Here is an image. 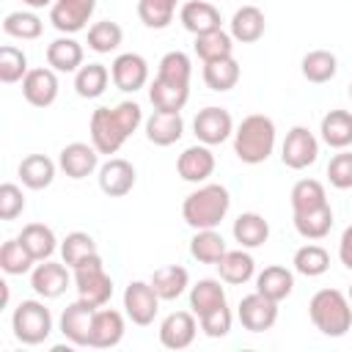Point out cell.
I'll return each mask as SVG.
<instances>
[{"label": "cell", "mask_w": 352, "mask_h": 352, "mask_svg": "<svg viewBox=\"0 0 352 352\" xmlns=\"http://www.w3.org/2000/svg\"><path fill=\"white\" fill-rule=\"evenodd\" d=\"M19 242L28 248V253L36 261H47L55 253V234L44 223H28L19 234Z\"/></svg>", "instance_id": "32"}, {"label": "cell", "mask_w": 352, "mask_h": 352, "mask_svg": "<svg viewBox=\"0 0 352 352\" xmlns=\"http://www.w3.org/2000/svg\"><path fill=\"white\" fill-rule=\"evenodd\" d=\"M96 305L77 300L63 308L60 314V333L74 344V346H88L91 344V324H94Z\"/></svg>", "instance_id": "10"}, {"label": "cell", "mask_w": 352, "mask_h": 352, "mask_svg": "<svg viewBox=\"0 0 352 352\" xmlns=\"http://www.w3.org/2000/svg\"><path fill=\"white\" fill-rule=\"evenodd\" d=\"M198 322H201V330H204L209 338H223V336H228V330H231V311H228V305L223 302V305L212 308L209 314L198 316Z\"/></svg>", "instance_id": "49"}, {"label": "cell", "mask_w": 352, "mask_h": 352, "mask_svg": "<svg viewBox=\"0 0 352 352\" xmlns=\"http://www.w3.org/2000/svg\"><path fill=\"white\" fill-rule=\"evenodd\" d=\"M121 38H124V30L116 22H110V19H102V22L88 28V47L94 52H99V55L113 52L121 44Z\"/></svg>", "instance_id": "47"}, {"label": "cell", "mask_w": 352, "mask_h": 352, "mask_svg": "<svg viewBox=\"0 0 352 352\" xmlns=\"http://www.w3.org/2000/svg\"><path fill=\"white\" fill-rule=\"evenodd\" d=\"M33 261H36V258L28 253V248L19 242V236H16V239H8V242L0 248V267H3V272H8V275H25V272H30Z\"/></svg>", "instance_id": "46"}, {"label": "cell", "mask_w": 352, "mask_h": 352, "mask_svg": "<svg viewBox=\"0 0 352 352\" xmlns=\"http://www.w3.org/2000/svg\"><path fill=\"white\" fill-rule=\"evenodd\" d=\"M22 96L33 107H50L58 99V77L52 69H30L22 80Z\"/></svg>", "instance_id": "15"}, {"label": "cell", "mask_w": 352, "mask_h": 352, "mask_svg": "<svg viewBox=\"0 0 352 352\" xmlns=\"http://www.w3.org/2000/svg\"><path fill=\"white\" fill-rule=\"evenodd\" d=\"M302 77L308 82H327L336 77V69H338V60L333 52L327 50H311L305 58H302Z\"/></svg>", "instance_id": "39"}, {"label": "cell", "mask_w": 352, "mask_h": 352, "mask_svg": "<svg viewBox=\"0 0 352 352\" xmlns=\"http://www.w3.org/2000/svg\"><path fill=\"white\" fill-rule=\"evenodd\" d=\"M349 302H352V286H349Z\"/></svg>", "instance_id": "54"}, {"label": "cell", "mask_w": 352, "mask_h": 352, "mask_svg": "<svg viewBox=\"0 0 352 352\" xmlns=\"http://www.w3.org/2000/svg\"><path fill=\"white\" fill-rule=\"evenodd\" d=\"M19 179L30 190H44L55 179V162L44 154H30L19 162Z\"/></svg>", "instance_id": "27"}, {"label": "cell", "mask_w": 352, "mask_h": 352, "mask_svg": "<svg viewBox=\"0 0 352 352\" xmlns=\"http://www.w3.org/2000/svg\"><path fill=\"white\" fill-rule=\"evenodd\" d=\"M190 253L201 264H217L226 256V242L214 228H204L190 239Z\"/></svg>", "instance_id": "36"}, {"label": "cell", "mask_w": 352, "mask_h": 352, "mask_svg": "<svg viewBox=\"0 0 352 352\" xmlns=\"http://www.w3.org/2000/svg\"><path fill=\"white\" fill-rule=\"evenodd\" d=\"M96 8V0H55L50 8V22L60 33H77L85 28Z\"/></svg>", "instance_id": "12"}, {"label": "cell", "mask_w": 352, "mask_h": 352, "mask_svg": "<svg viewBox=\"0 0 352 352\" xmlns=\"http://www.w3.org/2000/svg\"><path fill=\"white\" fill-rule=\"evenodd\" d=\"M143 121L140 104L135 102H121L113 110L110 107H96L91 116V143L99 154H116L124 140L138 129Z\"/></svg>", "instance_id": "1"}, {"label": "cell", "mask_w": 352, "mask_h": 352, "mask_svg": "<svg viewBox=\"0 0 352 352\" xmlns=\"http://www.w3.org/2000/svg\"><path fill=\"white\" fill-rule=\"evenodd\" d=\"M22 209H25L22 190L16 184H11V182L0 184V220H14V217L22 214Z\"/></svg>", "instance_id": "51"}, {"label": "cell", "mask_w": 352, "mask_h": 352, "mask_svg": "<svg viewBox=\"0 0 352 352\" xmlns=\"http://www.w3.org/2000/svg\"><path fill=\"white\" fill-rule=\"evenodd\" d=\"M330 267V256L322 245H302L297 253H294V270L305 278H316V275H324Z\"/></svg>", "instance_id": "42"}, {"label": "cell", "mask_w": 352, "mask_h": 352, "mask_svg": "<svg viewBox=\"0 0 352 352\" xmlns=\"http://www.w3.org/2000/svg\"><path fill=\"white\" fill-rule=\"evenodd\" d=\"M148 99H151L154 110L179 113L190 99V85H173V82H165V80H154L151 88H148Z\"/></svg>", "instance_id": "28"}, {"label": "cell", "mask_w": 352, "mask_h": 352, "mask_svg": "<svg viewBox=\"0 0 352 352\" xmlns=\"http://www.w3.org/2000/svg\"><path fill=\"white\" fill-rule=\"evenodd\" d=\"M292 289H294V275L286 267H278V264L264 267L256 278V292H261L264 297H270L275 302L286 300L292 294Z\"/></svg>", "instance_id": "24"}, {"label": "cell", "mask_w": 352, "mask_h": 352, "mask_svg": "<svg viewBox=\"0 0 352 352\" xmlns=\"http://www.w3.org/2000/svg\"><path fill=\"white\" fill-rule=\"evenodd\" d=\"M308 316L314 327L330 338H341L352 327V308L349 297L338 289H319L308 302Z\"/></svg>", "instance_id": "4"}, {"label": "cell", "mask_w": 352, "mask_h": 352, "mask_svg": "<svg viewBox=\"0 0 352 352\" xmlns=\"http://www.w3.org/2000/svg\"><path fill=\"white\" fill-rule=\"evenodd\" d=\"M184 132V121L182 113H165V110H154L146 118V138L154 146H170L182 138Z\"/></svg>", "instance_id": "22"}, {"label": "cell", "mask_w": 352, "mask_h": 352, "mask_svg": "<svg viewBox=\"0 0 352 352\" xmlns=\"http://www.w3.org/2000/svg\"><path fill=\"white\" fill-rule=\"evenodd\" d=\"M327 179L336 190H349L352 187V151H341L330 160Z\"/></svg>", "instance_id": "50"}, {"label": "cell", "mask_w": 352, "mask_h": 352, "mask_svg": "<svg viewBox=\"0 0 352 352\" xmlns=\"http://www.w3.org/2000/svg\"><path fill=\"white\" fill-rule=\"evenodd\" d=\"M99 187H102V192L110 195V198L126 195V192L135 187V168H132V162H126V160H121V157L107 160V162L99 168Z\"/></svg>", "instance_id": "16"}, {"label": "cell", "mask_w": 352, "mask_h": 352, "mask_svg": "<svg viewBox=\"0 0 352 352\" xmlns=\"http://www.w3.org/2000/svg\"><path fill=\"white\" fill-rule=\"evenodd\" d=\"M74 283H77L80 300H85V302H91L96 308H102L113 297V280L104 272L99 253L91 256V258H85L80 267H74Z\"/></svg>", "instance_id": "6"}, {"label": "cell", "mask_w": 352, "mask_h": 352, "mask_svg": "<svg viewBox=\"0 0 352 352\" xmlns=\"http://www.w3.org/2000/svg\"><path fill=\"white\" fill-rule=\"evenodd\" d=\"M264 14H261V8H256V6H242V8H236L234 11V16H231V38H236V41H242V44H253V41H258L261 36H264Z\"/></svg>", "instance_id": "23"}, {"label": "cell", "mask_w": 352, "mask_h": 352, "mask_svg": "<svg viewBox=\"0 0 352 352\" xmlns=\"http://www.w3.org/2000/svg\"><path fill=\"white\" fill-rule=\"evenodd\" d=\"M176 0H138V16L146 28L162 30L173 22Z\"/></svg>", "instance_id": "43"}, {"label": "cell", "mask_w": 352, "mask_h": 352, "mask_svg": "<svg viewBox=\"0 0 352 352\" xmlns=\"http://www.w3.org/2000/svg\"><path fill=\"white\" fill-rule=\"evenodd\" d=\"M3 33L14 36V38H22V41L38 38L41 36V19L30 11H11L3 19Z\"/></svg>", "instance_id": "45"}, {"label": "cell", "mask_w": 352, "mask_h": 352, "mask_svg": "<svg viewBox=\"0 0 352 352\" xmlns=\"http://www.w3.org/2000/svg\"><path fill=\"white\" fill-rule=\"evenodd\" d=\"M275 148V124L270 116L253 113L248 118H242V124L234 132V154L248 162V165H258L264 162Z\"/></svg>", "instance_id": "3"}, {"label": "cell", "mask_w": 352, "mask_h": 352, "mask_svg": "<svg viewBox=\"0 0 352 352\" xmlns=\"http://www.w3.org/2000/svg\"><path fill=\"white\" fill-rule=\"evenodd\" d=\"M294 228L302 239H324L333 228V209L330 204L311 209V212H294Z\"/></svg>", "instance_id": "26"}, {"label": "cell", "mask_w": 352, "mask_h": 352, "mask_svg": "<svg viewBox=\"0 0 352 352\" xmlns=\"http://www.w3.org/2000/svg\"><path fill=\"white\" fill-rule=\"evenodd\" d=\"M96 162H99V151L88 143H69V146H63V151L58 157V165L69 179L91 176L96 170Z\"/></svg>", "instance_id": "17"}, {"label": "cell", "mask_w": 352, "mask_h": 352, "mask_svg": "<svg viewBox=\"0 0 352 352\" xmlns=\"http://www.w3.org/2000/svg\"><path fill=\"white\" fill-rule=\"evenodd\" d=\"M157 308H160V294L154 292L151 283L132 280L126 286V292H124V311H126V316L135 324H140V327L151 324L154 316H157Z\"/></svg>", "instance_id": "9"}, {"label": "cell", "mask_w": 352, "mask_h": 352, "mask_svg": "<svg viewBox=\"0 0 352 352\" xmlns=\"http://www.w3.org/2000/svg\"><path fill=\"white\" fill-rule=\"evenodd\" d=\"M179 19L182 25L192 33V36H201V33H209V30H217L220 28V11L206 3V0H190L182 6L179 11Z\"/></svg>", "instance_id": "21"}, {"label": "cell", "mask_w": 352, "mask_h": 352, "mask_svg": "<svg viewBox=\"0 0 352 352\" xmlns=\"http://www.w3.org/2000/svg\"><path fill=\"white\" fill-rule=\"evenodd\" d=\"M231 41H234L231 33H226L223 28L209 30V33H201V36H195V55H198L204 63L217 60V58H228L231 50H234Z\"/></svg>", "instance_id": "37"}, {"label": "cell", "mask_w": 352, "mask_h": 352, "mask_svg": "<svg viewBox=\"0 0 352 352\" xmlns=\"http://www.w3.org/2000/svg\"><path fill=\"white\" fill-rule=\"evenodd\" d=\"M324 204H327V195L316 179H300L292 187V209L294 212H311V209H319Z\"/></svg>", "instance_id": "40"}, {"label": "cell", "mask_w": 352, "mask_h": 352, "mask_svg": "<svg viewBox=\"0 0 352 352\" xmlns=\"http://www.w3.org/2000/svg\"><path fill=\"white\" fill-rule=\"evenodd\" d=\"M124 338V316L113 308H99L91 324V344L94 349H110Z\"/></svg>", "instance_id": "18"}, {"label": "cell", "mask_w": 352, "mask_h": 352, "mask_svg": "<svg viewBox=\"0 0 352 352\" xmlns=\"http://www.w3.org/2000/svg\"><path fill=\"white\" fill-rule=\"evenodd\" d=\"M270 236V223L256 214V212H245L234 220V239L242 245V248H258L264 245Z\"/></svg>", "instance_id": "30"}, {"label": "cell", "mask_w": 352, "mask_h": 352, "mask_svg": "<svg viewBox=\"0 0 352 352\" xmlns=\"http://www.w3.org/2000/svg\"><path fill=\"white\" fill-rule=\"evenodd\" d=\"M236 316H239V322H242L245 330H250V333H264V330H270V327L275 324V319H278V302L270 300V297H264L261 292H253V294H248V297L239 300Z\"/></svg>", "instance_id": "8"}, {"label": "cell", "mask_w": 352, "mask_h": 352, "mask_svg": "<svg viewBox=\"0 0 352 352\" xmlns=\"http://www.w3.org/2000/svg\"><path fill=\"white\" fill-rule=\"evenodd\" d=\"M223 302H226V289L214 278H204L190 289V308H192L195 316H204V314H209L212 308H217Z\"/></svg>", "instance_id": "34"}, {"label": "cell", "mask_w": 352, "mask_h": 352, "mask_svg": "<svg viewBox=\"0 0 352 352\" xmlns=\"http://www.w3.org/2000/svg\"><path fill=\"white\" fill-rule=\"evenodd\" d=\"M25 6H30V8H44V6H52L55 0H22Z\"/></svg>", "instance_id": "53"}, {"label": "cell", "mask_w": 352, "mask_h": 352, "mask_svg": "<svg viewBox=\"0 0 352 352\" xmlns=\"http://www.w3.org/2000/svg\"><path fill=\"white\" fill-rule=\"evenodd\" d=\"M231 206L228 190L223 184H204L195 192H190L182 204V217L190 228L204 231V228H214L220 226V220L226 217Z\"/></svg>", "instance_id": "2"}, {"label": "cell", "mask_w": 352, "mask_h": 352, "mask_svg": "<svg viewBox=\"0 0 352 352\" xmlns=\"http://www.w3.org/2000/svg\"><path fill=\"white\" fill-rule=\"evenodd\" d=\"M47 63L55 72H77L82 66V47L74 38L60 36L47 47Z\"/></svg>", "instance_id": "29"}, {"label": "cell", "mask_w": 352, "mask_h": 352, "mask_svg": "<svg viewBox=\"0 0 352 352\" xmlns=\"http://www.w3.org/2000/svg\"><path fill=\"white\" fill-rule=\"evenodd\" d=\"M110 77H113V82H116L118 91H132V94H135V91L143 88L146 80H148V63H146V58L138 55V52H124V55H118V58L113 60Z\"/></svg>", "instance_id": "13"}, {"label": "cell", "mask_w": 352, "mask_h": 352, "mask_svg": "<svg viewBox=\"0 0 352 352\" xmlns=\"http://www.w3.org/2000/svg\"><path fill=\"white\" fill-rule=\"evenodd\" d=\"M192 129L204 146H217V143L228 140V135L234 132V121H231V113L223 107H204V110H198Z\"/></svg>", "instance_id": "11"}, {"label": "cell", "mask_w": 352, "mask_h": 352, "mask_svg": "<svg viewBox=\"0 0 352 352\" xmlns=\"http://www.w3.org/2000/svg\"><path fill=\"white\" fill-rule=\"evenodd\" d=\"M25 74H28V58H25V52L16 50V47H11V44L0 47V80L6 85H11V82L25 80Z\"/></svg>", "instance_id": "48"}, {"label": "cell", "mask_w": 352, "mask_h": 352, "mask_svg": "<svg viewBox=\"0 0 352 352\" xmlns=\"http://www.w3.org/2000/svg\"><path fill=\"white\" fill-rule=\"evenodd\" d=\"M11 327H14V336L22 344L36 346V344L50 338V333H52V314L38 300H22L16 305V311H14V316H11Z\"/></svg>", "instance_id": "5"}, {"label": "cell", "mask_w": 352, "mask_h": 352, "mask_svg": "<svg viewBox=\"0 0 352 352\" xmlns=\"http://www.w3.org/2000/svg\"><path fill=\"white\" fill-rule=\"evenodd\" d=\"M187 270L179 267V264H170V267H160L154 275H151V286L154 292L160 294V300H176L184 289H187Z\"/></svg>", "instance_id": "35"}, {"label": "cell", "mask_w": 352, "mask_h": 352, "mask_svg": "<svg viewBox=\"0 0 352 352\" xmlns=\"http://www.w3.org/2000/svg\"><path fill=\"white\" fill-rule=\"evenodd\" d=\"M195 316L190 311H173L160 324V344L165 349H187L195 341Z\"/></svg>", "instance_id": "14"}, {"label": "cell", "mask_w": 352, "mask_h": 352, "mask_svg": "<svg viewBox=\"0 0 352 352\" xmlns=\"http://www.w3.org/2000/svg\"><path fill=\"white\" fill-rule=\"evenodd\" d=\"M176 170L184 182H204L214 170V154L209 151V146H190L179 154Z\"/></svg>", "instance_id": "20"}, {"label": "cell", "mask_w": 352, "mask_h": 352, "mask_svg": "<svg viewBox=\"0 0 352 352\" xmlns=\"http://www.w3.org/2000/svg\"><path fill=\"white\" fill-rule=\"evenodd\" d=\"M190 58L179 50L162 55L160 66H157V80H165V82H173V85H190Z\"/></svg>", "instance_id": "44"}, {"label": "cell", "mask_w": 352, "mask_h": 352, "mask_svg": "<svg viewBox=\"0 0 352 352\" xmlns=\"http://www.w3.org/2000/svg\"><path fill=\"white\" fill-rule=\"evenodd\" d=\"M338 258L346 270H352V226L344 228L341 234V242H338Z\"/></svg>", "instance_id": "52"}, {"label": "cell", "mask_w": 352, "mask_h": 352, "mask_svg": "<svg viewBox=\"0 0 352 352\" xmlns=\"http://www.w3.org/2000/svg\"><path fill=\"white\" fill-rule=\"evenodd\" d=\"M349 96H352V82H349Z\"/></svg>", "instance_id": "55"}, {"label": "cell", "mask_w": 352, "mask_h": 352, "mask_svg": "<svg viewBox=\"0 0 352 352\" xmlns=\"http://www.w3.org/2000/svg\"><path fill=\"white\" fill-rule=\"evenodd\" d=\"M60 256H63V264H69L74 270L85 258L96 256V242L85 231H72V234H66V239L60 245Z\"/></svg>", "instance_id": "41"}, {"label": "cell", "mask_w": 352, "mask_h": 352, "mask_svg": "<svg viewBox=\"0 0 352 352\" xmlns=\"http://www.w3.org/2000/svg\"><path fill=\"white\" fill-rule=\"evenodd\" d=\"M30 286L38 297H47V300H55L66 292L69 286V272L63 264H55V261H44L33 270L30 275Z\"/></svg>", "instance_id": "19"}, {"label": "cell", "mask_w": 352, "mask_h": 352, "mask_svg": "<svg viewBox=\"0 0 352 352\" xmlns=\"http://www.w3.org/2000/svg\"><path fill=\"white\" fill-rule=\"evenodd\" d=\"M236 80H239V63L234 60V55L204 63V82L212 91H231Z\"/></svg>", "instance_id": "33"}, {"label": "cell", "mask_w": 352, "mask_h": 352, "mask_svg": "<svg viewBox=\"0 0 352 352\" xmlns=\"http://www.w3.org/2000/svg\"><path fill=\"white\" fill-rule=\"evenodd\" d=\"M316 157H319V143H316L314 132H308L305 126H292L283 140V148H280L283 165L292 170H302V168L314 165Z\"/></svg>", "instance_id": "7"}, {"label": "cell", "mask_w": 352, "mask_h": 352, "mask_svg": "<svg viewBox=\"0 0 352 352\" xmlns=\"http://www.w3.org/2000/svg\"><path fill=\"white\" fill-rule=\"evenodd\" d=\"M107 80H110V72H107L102 63H88V66H80V69H77L74 91H77L82 99H96V96L104 94Z\"/></svg>", "instance_id": "38"}, {"label": "cell", "mask_w": 352, "mask_h": 352, "mask_svg": "<svg viewBox=\"0 0 352 352\" xmlns=\"http://www.w3.org/2000/svg\"><path fill=\"white\" fill-rule=\"evenodd\" d=\"M214 267H217L220 278H223L226 283H234V286L250 280V278H253V270H256L253 256L245 253V250H226V256H223Z\"/></svg>", "instance_id": "31"}, {"label": "cell", "mask_w": 352, "mask_h": 352, "mask_svg": "<svg viewBox=\"0 0 352 352\" xmlns=\"http://www.w3.org/2000/svg\"><path fill=\"white\" fill-rule=\"evenodd\" d=\"M322 140L330 148H346L352 146V113L349 110H330L322 118Z\"/></svg>", "instance_id": "25"}]
</instances>
